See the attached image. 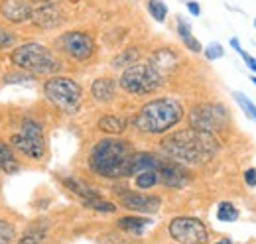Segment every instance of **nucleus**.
<instances>
[{
	"instance_id": "f257e3e1",
	"label": "nucleus",
	"mask_w": 256,
	"mask_h": 244,
	"mask_svg": "<svg viewBox=\"0 0 256 244\" xmlns=\"http://www.w3.org/2000/svg\"><path fill=\"white\" fill-rule=\"evenodd\" d=\"M162 150L170 160H174L178 164L195 166V164L209 162L217 154L219 144H217L215 134L188 128V130H180V132H174L168 138H164Z\"/></svg>"
},
{
	"instance_id": "f03ea898",
	"label": "nucleus",
	"mask_w": 256,
	"mask_h": 244,
	"mask_svg": "<svg viewBox=\"0 0 256 244\" xmlns=\"http://www.w3.org/2000/svg\"><path fill=\"white\" fill-rule=\"evenodd\" d=\"M132 156H134V148L128 140L102 138L91 150L89 166L95 174L102 176V178H108V180L128 178Z\"/></svg>"
},
{
	"instance_id": "7ed1b4c3",
	"label": "nucleus",
	"mask_w": 256,
	"mask_h": 244,
	"mask_svg": "<svg viewBox=\"0 0 256 244\" xmlns=\"http://www.w3.org/2000/svg\"><path fill=\"white\" fill-rule=\"evenodd\" d=\"M184 118V104L178 98L162 96L146 102L134 118V126L146 134H164Z\"/></svg>"
},
{
	"instance_id": "20e7f679",
	"label": "nucleus",
	"mask_w": 256,
	"mask_h": 244,
	"mask_svg": "<svg viewBox=\"0 0 256 244\" xmlns=\"http://www.w3.org/2000/svg\"><path fill=\"white\" fill-rule=\"evenodd\" d=\"M10 61L22 71H30L34 75H54L62 69V61L58 60V56L38 42H28L16 48L10 54Z\"/></svg>"
},
{
	"instance_id": "39448f33",
	"label": "nucleus",
	"mask_w": 256,
	"mask_h": 244,
	"mask_svg": "<svg viewBox=\"0 0 256 244\" xmlns=\"http://www.w3.org/2000/svg\"><path fill=\"white\" fill-rule=\"evenodd\" d=\"M164 75L152 63H134L120 75V87L130 94H150L164 85Z\"/></svg>"
},
{
	"instance_id": "423d86ee",
	"label": "nucleus",
	"mask_w": 256,
	"mask_h": 244,
	"mask_svg": "<svg viewBox=\"0 0 256 244\" xmlns=\"http://www.w3.org/2000/svg\"><path fill=\"white\" fill-rule=\"evenodd\" d=\"M44 92L52 104L67 114H75L83 102V89L71 77H52L46 81Z\"/></svg>"
},
{
	"instance_id": "0eeeda50",
	"label": "nucleus",
	"mask_w": 256,
	"mask_h": 244,
	"mask_svg": "<svg viewBox=\"0 0 256 244\" xmlns=\"http://www.w3.org/2000/svg\"><path fill=\"white\" fill-rule=\"evenodd\" d=\"M12 146L16 150L32 158V160H42L46 154V140H44V128L38 120L26 118L22 122V132L14 134L10 138Z\"/></svg>"
},
{
	"instance_id": "6e6552de",
	"label": "nucleus",
	"mask_w": 256,
	"mask_h": 244,
	"mask_svg": "<svg viewBox=\"0 0 256 244\" xmlns=\"http://www.w3.org/2000/svg\"><path fill=\"white\" fill-rule=\"evenodd\" d=\"M170 234L180 244H205L209 240L207 226L193 216H176L170 222Z\"/></svg>"
},
{
	"instance_id": "1a4fd4ad",
	"label": "nucleus",
	"mask_w": 256,
	"mask_h": 244,
	"mask_svg": "<svg viewBox=\"0 0 256 244\" xmlns=\"http://www.w3.org/2000/svg\"><path fill=\"white\" fill-rule=\"evenodd\" d=\"M56 46L67 54L71 60L77 61H87L93 54H95V42L91 38V34L83 30H71L65 32L58 38Z\"/></svg>"
},
{
	"instance_id": "9d476101",
	"label": "nucleus",
	"mask_w": 256,
	"mask_h": 244,
	"mask_svg": "<svg viewBox=\"0 0 256 244\" xmlns=\"http://www.w3.org/2000/svg\"><path fill=\"white\" fill-rule=\"evenodd\" d=\"M226 122V112L223 106H215V104H203V106H195L190 114V126L195 130H203V132H211L215 134V130L223 128Z\"/></svg>"
},
{
	"instance_id": "9b49d317",
	"label": "nucleus",
	"mask_w": 256,
	"mask_h": 244,
	"mask_svg": "<svg viewBox=\"0 0 256 244\" xmlns=\"http://www.w3.org/2000/svg\"><path fill=\"white\" fill-rule=\"evenodd\" d=\"M32 20L44 30H54L64 22V14L58 8V4H54L50 0H44L34 8Z\"/></svg>"
},
{
	"instance_id": "f8f14e48",
	"label": "nucleus",
	"mask_w": 256,
	"mask_h": 244,
	"mask_svg": "<svg viewBox=\"0 0 256 244\" xmlns=\"http://www.w3.org/2000/svg\"><path fill=\"white\" fill-rule=\"evenodd\" d=\"M34 6L28 0H2L0 4V16L12 24H22L26 20H32Z\"/></svg>"
},
{
	"instance_id": "ddd939ff",
	"label": "nucleus",
	"mask_w": 256,
	"mask_h": 244,
	"mask_svg": "<svg viewBox=\"0 0 256 244\" xmlns=\"http://www.w3.org/2000/svg\"><path fill=\"white\" fill-rule=\"evenodd\" d=\"M122 207L136 213H156L160 209L162 199L158 195H146V193H124L120 197Z\"/></svg>"
},
{
	"instance_id": "4468645a",
	"label": "nucleus",
	"mask_w": 256,
	"mask_h": 244,
	"mask_svg": "<svg viewBox=\"0 0 256 244\" xmlns=\"http://www.w3.org/2000/svg\"><path fill=\"white\" fill-rule=\"evenodd\" d=\"M160 183H164L166 187H174V189H180L188 183V176H186V170L174 162V160H166V164L162 166L160 170Z\"/></svg>"
},
{
	"instance_id": "2eb2a0df",
	"label": "nucleus",
	"mask_w": 256,
	"mask_h": 244,
	"mask_svg": "<svg viewBox=\"0 0 256 244\" xmlns=\"http://www.w3.org/2000/svg\"><path fill=\"white\" fill-rule=\"evenodd\" d=\"M164 164H166V160L160 158V156H156V154L134 152L132 164H130V176H136V174L146 172V170H156V172H160Z\"/></svg>"
},
{
	"instance_id": "dca6fc26",
	"label": "nucleus",
	"mask_w": 256,
	"mask_h": 244,
	"mask_svg": "<svg viewBox=\"0 0 256 244\" xmlns=\"http://www.w3.org/2000/svg\"><path fill=\"white\" fill-rule=\"evenodd\" d=\"M148 63H152L158 71H160L162 75L166 77L170 71H174L176 67H178V63H180V60H178V56L172 52V50H168V48H162V50H158V52H154L152 56H150V61Z\"/></svg>"
},
{
	"instance_id": "f3484780",
	"label": "nucleus",
	"mask_w": 256,
	"mask_h": 244,
	"mask_svg": "<svg viewBox=\"0 0 256 244\" xmlns=\"http://www.w3.org/2000/svg\"><path fill=\"white\" fill-rule=\"evenodd\" d=\"M91 94L98 102H110L116 94V83L110 77H98L91 85Z\"/></svg>"
},
{
	"instance_id": "a211bd4d",
	"label": "nucleus",
	"mask_w": 256,
	"mask_h": 244,
	"mask_svg": "<svg viewBox=\"0 0 256 244\" xmlns=\"http://www.w3.org/2000/svg\"><path fill=\"white\" fill-rule=\"evenodd\" d=\"M178 36H180V40L184 42V46L190 50V52H193V54H201L203 52V46H201V42L195 38L192 34V26L180 16L178 18Z\"/></svg>"
},
{
	"instance_id": "6ab92c4d",
	"label": "nucleus",
	"mask_w": 256,
	"mask_h": 244,
	"mask_svg": "<svg viewBox=\"0 0 256 244\" xmlns=\"http://www.w3.org/2000/svg\"><path fill=\"white\" fill-rule=\"evenodd\" d=\"M96 126H98V130H102V132H106V134L116 136V134H122V132L126 130V120H124L122 116L108 114V116H102Z\"/></svg>"
},
{
	"instance_id": "aec40b11",
	"label": "nucleus",
	"mask_w": 256,
	"mask_h": 244,
	"mask_svg": "<svg viewBox=\"0 0 256 244\" xmlns=\"http://www.w3.org/2000/svg\"><path fill=\"white\" fill-rule=\"evenodd\" d=\"M150 222H152V220L142 218V216H122V218L118 220V226H120L122 230H128V232L140 236V234L144 232V228H146Z\"/></svg>"
},
{
	"instance_id": "412c9836",
	"label": "nucleus",
	"mask_w": 256,
	"mask_h": 244,
	"mask_svg": "<svg viewBox=\"0 0 256 244\" xmlns=\"http://www.w3.org/2000/svg\"><path fill=\"white\" fill-rule=\"evenodd\" d=\"M18 162L14 158V154L10 150V146H6L4 142H0V170L6 174H14L18 172Z\"/></svg>"
},
{
	"instance_id": "4be33fe9",
	"label": "nucleus",
	"mask_w": 256,
	"mask_h": 244,
	"mask_svg": "<svg viewBox=\"0 0 256 244\" xmlns=\"http://www.w3.org/2000/svg\"><path fill=\"white\" fill-rule=\"evenodd\" d=\"M140 58V52H138V48H126L124 52H120L118 56H114V60H112V67L114 69H120V67H130V65H134L136 61Z\"/></svg>"
},
{
	"instance_id": "5701e85b",
	"label": "nucleus",
	"mask_w": 256,
	"mask_h": 244,
	"mask_svg": "<svg viewBox=\"0 0 256 244\" xmlns=\"http://www.w3.org/2000/svg\"><path fill=\"white\" fill-rule=\"evenodd\" d=\"M64 183H65V187H69L73 193H77V195H79L83 201H85V199H93V197H96V195H98L95 189H91L87 183L79 182V180L69 178V180H64Z\"/></svg>"
},
{
	"instance_id": "b1692460",
	"label": "nucleus",
	"mask_w": 256,
	"mask_h": 244,
	"mask_svg": "<svg viewBox=\"0 0 256 244\" xmlns=\"http://www.w3.org/2000/svg\"><path fill=\"white\" fill-rule=\"evenodd\" d=\"M134 183L138 189H152L156 183H160V172H156V170L140 172V174H136Z\"/></svg>"
},
{
	"instance_id": "393cba45",
	"label": "nucleus",
	"mask_w": 256,
	"mask_h": 244,
	"mask_svg": "<svg viewBox=\"0 0 256 244\" xmlns=\"http://www.w3.org/2000/svg\"><path fill=\"white\" fill-rule=\"evenodd\" d=\"M238 209L230 203V201H223V203H219V207H217V218L221 220V222H234L236 218H238Z\"/></svg>"
},
{
	"instance_id": "a878e982",
	"label": "nucleus",
	"mask_w": 256,
	"mask_h": 244,
	"mask_svg": "<svg viewBox=\"0 0 256 244\" xmlns=\"http://www.w3.org/2000/svg\"><path fill=\"white\" fill-rule=\"evenodd\" d=\"M146 8H148L150 16L156 22H166V18H168V6H166L164 0H148Z\"/></svg>"
},
{
	"instance_id": "bb28decb",
	"label": "nucleus",
	"mask_w": 256,
	"mask_h": 244,
	"mask_svg": "<svg viewBox=\"0 0 256 244\" xmlns=\"http://www.w3.org/2000/svg\"><path fill=\"white\" fill-rule=\"evenodd\" d=\"M232 98H234V102L244 110V114H246V116H250L252 120H256V104L248 98V96H246V94L234 91L232 92Z\"/></svg>"
},
{
	"instance_id": "cd10ccee",
	"label": "nucleus",
	"mask_w": 256,
	"mask_h": 244,
	"mask_svg": "<svg viewBox=\"0 0 256 244\" xmlns=\"http://www.w3.org/2000/svg\"><path fill=\"white\" fill-rule=\"evenodd\" d=\"M83 203H85V207L95 209V211H100V213H114V211H116V205H112L110 201L100 199L98 195H96V197H93V199H85Z\"/></svg>"
},
{
	"instance_id": "c85d7f7f",
	"label": "nucleus",
	"mask_w": 256,
	"mask_h": 244,
	"mask_svg": "<svg viewBox=\"0 0 256 244\" xmlns=\"http://www.w3.org/2000/svg\"><path fill=\"white\" fill-rule=\"evenodd\" d=\"M203 54H205V58H207L209 61H215V60H221V58H223L224 50L219 42H213V44H209L207 48H203Z\"/></svg>"
},
{
	"instance_id": "c756f323",
	"label": "nucleus",
	"mask_w": 256,
	"mask_h": 244,
	"mask_svg": "<svg viewBox=\"0 0 256 244\" xmlns=\"http://www.w3.org/2000/svg\"><path fill=\"white\" fill-rule=\"evenodd\" d=\"M14 240V226L0 218V244H10Z\"/></svg>"
},
{
	"instance_id": "7c9ffc66",
	"label": "nucleus",
	"mask_w": 256,
	"mask_h": 244,
	"mask_svg": "<svg viewBox=\"0 0 256 244\" xmlns=\"http://www.w3.org/2000/svg\"><path fill=\"white\" fill-rule=\"evenodd\" d=\"M14 34H10V32L6 30H0V50H6V48H10L12 44H14Z\"/></svg>"
},
{
	"instance_id": "2f4dec72",
	"label": "nucleus",
	"mask_w": 256,
	"mask_h": 244,
	"mask_svg": "<svg viewBox=\"0 0 256 244\" xmlns=\"http://www.w3.org/2000/svg\"><path fill=\"white\" fill-rule=\"evenodd\" d=\"M242 180H244V183H246L248 187H256V168H248V170H244Z\"/></svg>"
},
{
	"instance_id": "473e14b6",
	"label": "nucleus",
	"mask_w": 256,
	"mask_h": 244,
	"mask_svg": "<svg viewBox=\"0 0 256 244\" xmlns=\"http://www.w3.org/2000/svg\"><path fill=\"white\" fill-rule=\"evenodd\" d=\"M240 58L244 60L246 67H248V69L256 75V58H252V56H250V54H246V52H242V54H240Z\"/></svg>"
},
{
	"instance_id": "72a5a7b5",
	"label": "nucleus",
	"mask_w": 256,
	"mask_h": 244,
	"mask_svg": "<svg viewBox=\"0 0 256 244\" xmlns=\"http://www.w3.org/2000/svg\"><path fill=\"white\" fill-rule=\"evenodd\" d=\"M186 6H188V10H190V14H192V16H201V6H199V2L190 0Z\"/></svg>"
},
{
	"instance_id": "f704fd0d",
	"label": "nucleus",
	"mask_w": 256,
	"mask_h": 244,
	"mask_svg": "<svg viewBox=\"0 0 256 244\" xmlns=\"http://www.w3.org/2000/svg\"><path fill=\"white\" fill-rule=\"evenodd\" d=\"M32 77H28V75H8V77H4V81L6 83H20V81H30Z\"/></svg>"
},
{
	"instance_id": "c9c22d12",
	"label": "nucleus",
	"mask_w": 256,
	"mask_h": 244,
	"mask_svg": "<svg viewBox=\"0 0 256 244\" xmlns=\"http://www.w3.org/2000/svg\"><path fill=\"white\" fill-rule=\"evenodd\" d=\"M18 244H42V238L36 236V234H26Z\"/></svg>"
},
{
	"instance_id": "e433bc0d",
	"label": "nucleus",
	"mask_w": 256,
	"mask_h": 244,
	"mask_svg": "<svg viewBox=\"0 0 256 244\" xmlns=\"http://www.w3.org/2000/svg\"><path fill=\"white\" fill-rule=\"evenodd\" d=\"M230 48H232V50H234L238 56L244 52V50H242V46H240V42H238V38H230Z\"/></svg>"
},
{
	"instance_id": "4c0bfd02",
	"label": "nucleus",
	"mask_w": 256,
	"mask_h": 244,
	"mask_svg": "<svg viewBox=\"0 0 256 244\" xmlns=\"http://www.w3.org/2000/svg\"><path fill=\"white\" fill-rule=\"evenodd\" d=\"M215 244H232V242H230V238H221L219 242H215Z\"/></svg>"
},
{
	"instance_id": "58836bf2",
	"label": "nucleus",
	"mask_w": 256,
	"mask_h": 244,
	"mask_svg": "<svg viewBox=\"0 0 256 244\" xmlns=\"http://www.w3.org/2000/svg\"><path fill=\"white\" fill-rule=\"evenodd\" d=\"M250 81L254 83V87H256V75H250Z\"/></svg>"
},
{
	"instance_id": "ea45409f",
	"label": "nucleus",
	"mask_w": 256,
	"mask_h": 244,
	"mask_svg": "<svg viewBox=\"0 0 256 244\" xmlns=\"http://www.w3.org/2000/svg\"><path fill=\"white\" fill-rule=\"evenodd\" d=\"M254 28H256V18H254Z\"/></svg>"
}]
</instances>
